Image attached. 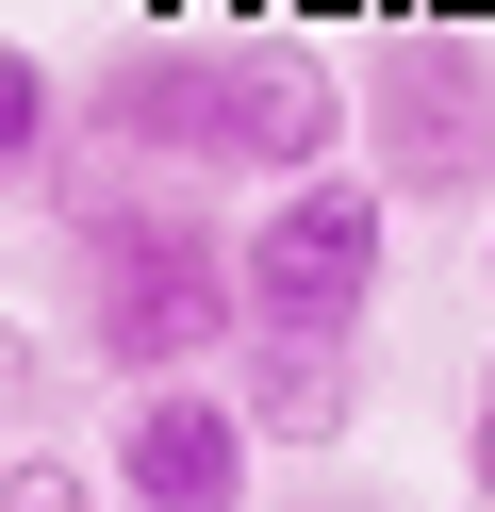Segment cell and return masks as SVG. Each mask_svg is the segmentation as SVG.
<instances>
[{"mask_svg": "<svg viewBox=\"0 0 495 512\" xmlns=\"http://www.w3.org/2000/svg\"><path fill=\"white\" fill-rule=\"evenodd\" d=\"M17 512H66V463H50V446H17Z\"/></svg>", "mask_w": 495, "mask_h": 512, "instance_id": "9c48e42d", "label": "cell"}, {"mask_svg": "<svg viewBox=\"0 0 495 512\" xmlns=\"http://www.w3.org/2000/svg\"><path fill=\"white\" fill-rule=\"evenodd\" d=\"M66 331H83L99 380L165 397V380H198L215 347H248V265H231V232L182 182L99 166V199H66Z\"/></svg>", "mask_w": 495, "mask_h": 512, "instance_id": "7a4b0ae2", "label": "cell"}, {"mask_svg": "<svg viewBox=\"0 0 495 512\" xmlns=\"http://www.w3.org/2000/svg\"><path fill=\"white\" fill-rule=\"evenodd\" d=\"M347 149V83L314 67L297 34H149L83 83V166H132V182H330Z\"/></svg>", "mask_w": 495, "mask_h": 512, "instance_id": "6da1fadb", "label": "cell"}, {"mask_svg": "<svg viewBox=\"0 0 495 512\" xmlns=\"http://www.w3.org/2000/svg\"><path fill=\"white\" fill-rule=\"evenodd\" d=\"M231 413H248L264 446H347V430H363V347H281V331H248V347H231Z\"/></svg>", "mask_w": 495, "mask_h": 512, "instance_id": "8992f818", "label": "cell"}, {"mask_svg": "<svg viewBox=\"0 0 495 512\" xmlns=\"http://www.w3.org/2000/svg\"><path fill=\"white\" fill-rule=\"evenodd\" d=\"M231 265H248V331H281V347H363L380 265H396V199H380L363 166H330V182H297V199H248Z\"/></svg>", "mask_w": 495, "mask_h": 512, "instance_id": "3957f363", "label": "cell"}, {"mask_svg": "<svg viewBox=\"0 0 495 512\" xmlns=\"http://www.w3.org/2000/svg\"><path fill=\"white\" fill-rule=\"evenodd\" d=\"M462 479L495 496V364H479V397H462Z\"/></svg>", "mask_w": 495, "mask_h": 512, "instance_id": "ba28073f", "label": "cell"}, {"mask_svg": "<svg viewBox=\"0 0 495 512\" xmlns=\"http://www.w3.org/2000/svg\"><path fill=\"white\" fill-rule=\"evenodd\" d=\"M99 479L132 512H264V430L231 413V380H165L99 430Z\"/></svg>", "mask_w": 495, "mask_h": 512, "instance_id": "5b68a950", "label": "cell"}, {"mask_svg": "<svg viewBox=\"0 0 495 512\" xmlns=\"http://www.w3.org/2000/svg\"><path fill=\"white\" fill-rule=\"evenodd\" d=\"M479 281H495V248H479Z\"/></svg>", "mask_w": 495, "mask_h": 512, "instance_id": "30bf717a", "label": "cell"}, {"mask_svg": "<svg viewBox=\"0 0 495 512\" xmlns=\"http://www.w3.org/2000/svg\"><path fill=\"white\" fill-rule=\"evenodd\" d=\"M281 512H297V496H281Z\"/></svg>", "mask_w": 495, "mask_h": 512, "instance_id": "8fae6325", "label": "cell"}, {"mask_svg": "<svg viewBox=\"0 0 495 512\" xmlns=\"http://www.w3.org/2000/svg\"><path fill=\"white\" fill-rule=\"evenodd\" d=\"M363 182L380 199H495V50L479 34L363 50Z\"/></svg>", "mask_w": 495, "mask_h": 512, "instance_id": "277c9868", "label": "cell"}, {"mask_svg": "<svg viewBox=\"0 0 495 512\" xmlns=\"http://www.w3.org/2000/svg\"><path fill=\"white\" fill-rule=\"evenodd\" d=\"M66 149H83V83H66L33 34H0V166L50 199V182H66Z\"/></svg>", "mask_w": 495, "mask_h": 512, "instance_id": "52a82bcc", "label": "cell"}]
</instances>
